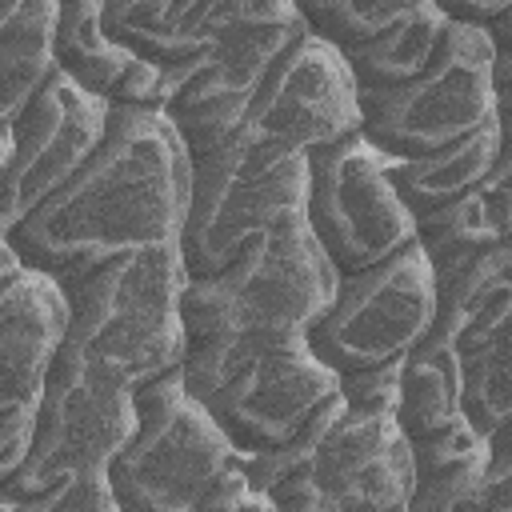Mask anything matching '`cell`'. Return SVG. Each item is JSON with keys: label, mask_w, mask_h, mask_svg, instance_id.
I'll return each instance as SVG.
<instances>
[{"label": "cell", "mask_w": 512, "mask_h": 512, "mask_svg": "<svg viewBox=\"0 0 512 512\" xmlns=\"http://www.w3.org/2000/svg\"><path fill=\"white\" fill-rule=\"evenodd\" d=\"M188 184L192 160L164 112L112 108L96 152L8 240L24 268L64 288L116 256L176 244Z\"/></svg>", "instance_id": "cell-1"}, {"label": "cell", "mask_w": 512, "mask_h": 512, "mask_svg": "<svg viewBox=\"0 0 512 512\" xmlns=\"http://www.w3.org/2000/svg\"><path fill=\"white\" fill-rule=\"evenodd\" d=\"M336 280L304 216L260 236L224 272L188 276L180 292V372L188 392L204 400L244 360L280 344H300L332 304Z\"/></svg>", "instance_id": "cell-2"}, {"label": "cell", "mask_w": 512, "mask_h": 512, "mask_svg": "<svg viewBox=\"0 0 512 512\" xmlns=\"http://www.w3.org/2000/svg\"><path fill=\"white\" fill-rule=\"evenodd\" d=\"M188 284L176 244L116 256L64 284L68 328L60 352L84 368L140 388L184 364L180 292Z\"/></svg>", "instance_id": "cell-3"}, {"label": "cell", "mask_w": 512, "mask_h": 512, "mask_svg": "<svg viewBox=\"0 0 512 512\" xmlns=\"http://www.w3.org/2000/svg\"><path fill=\"white\" fill-rule=\"evenodd\" d=\"M308 160L272 140L236 136L192 164L188 208L176 236L188 276L224 272L260 236L304 216Z\"/></svg>", "instance_id": "cell-4"}, {"label": "cell", "mask_w": 512, "mask_h": 512, "mask_svg": "<svg viewBox=\"0 0 512 512\" xmlns=\"http://www.w3.org/2000/svg\"><path fill=\"white\" fill-rule=\"evenodd\" d=\"M136 432L108 464V488L120 512H192L208 484L240 456L208 408L172 368L132 388Z\"/></svg>", "instance_id": "cell-5"}, {"label": "cell", "mask_w": 512, "mask_h": 512, "mask_svg": "<svg viewBox=\"0 0 512 512\" xmlns=\"http://www.w3.org/2000/svg\"><path fill=\"white\" fill-rule=\"evenodd\" d=\"M496 120L492 40L484 28L452 24L432 64L384 92H360V140L384 160L440 152Z\"/></svg>", "instance_id": "cell-6"}, {"label": "cell", "mask_w": 512, "mask_h": 512, "mask_svg": "<svg viewBox=\"0 0 512 512\" xmlns=\"http://www.w3.org/2000/svg\"><path fill=\"white\" fill-rule=\"evenodd\" d=\"M296 32V0H252L248 16L220 32V40L204 56L164 72L160 112L180 136L192 164L240 136L260 80Z\"/></svg>", "instance_id": "cell-7"}, {"label": "cell", "mask_w": 512, "mask_h": 512, "mask_svg": "<svg viewBox=\"0 0 512 512\" xmlns=\"http://www.w3.org/2000/svg\"><path fill=\"white\" fill-rule=\"evenodd\" d=\"M436 320V284L424 252L404 244L388 260L336 280L332 304L308 328V352L336 376L400 364Z\"/></svg>", "instance_id": "cell-8"}, {"label": "cell", "mask_w": 512, "mask_h": 512, "mask_svg": "<svg viewBox=\"0 0 512 512\" xmlns=\"http://www.w3.org/2000/svg\"><path fill=\"white\" fill-rule=\"evenodd\" d=\"M132 432H136L132 388L56 352V364L36 404L32 452L24 468L0 488V500L20 504L60 480L108 472V464L132 440Z\"/></svg>", "instance_id": "cell-9"}, {"label": "cell", "mask_w": 512, "mask_h": 512, "mask_svg": "<svg viewBox=\"0 0 512 512\" xmlns=\"http://www.w3.org/2000/svg\"><path fill=\"white\" fill-rule=\"evenodd\" d=\"M304 160V224L336 276L372 268L416 240V224L392 192L384 156L360 136L316 148Z\"/></svg>", "instance_id": "cell-10"}, {"label": "cell", "mask_w": 512, "mask_h": 512, "mask_svg": "<svg viewBox=\"0 0 512 512\" xmlns=\"http://www.w3.org/2000/svg\"><path fill=\"white\" fill-rule=\"evenodd\" d=\"M240 132L304 156L360 136V88L344 56L300 24L292 44L260 80Z\"/></svg>", "instance_id": "cell-11"}, {"label": "cell", "mask_w": 512, "mask_h": 512, "mask_svg": "<svg viewBox=\"0 0 512 512\" xmlns=\"http://www.w3.org/2000/svg\"><path fill=\"white\" fill-rule=\"evenodd\" d=\"M112 104L80 92L52 68L44 88L8 128L12 156L0 188V232L12 236L104 140Z\"/></svg>", "instance_id": "cell-12"}, {"label": "cell", "mask_w": 512, "mask_h": 512, "mask_svg": "<svg viewBox=\"0 0 512 512\" xmlns=\"http://www.w3.org/2000/svg\"><path fill=\"white\" fill-rule=\"evenodd\" d=\"M336 392H340V376L324 368L300 340L244 360L200 404L244 460L284 448L312 420V412Z\"/></svg>", "instance_id": "cell-13"}, {"label": "cell", "mask_w": 512, "mask_h": 512, "mask_svg": "<svg viewBox=\"0 0 512 512\" xmlns=\"http://www.w3.org/2000/svg\"><path fill=\"white\" fill-rule=\"evenodd\" d=\"M412 480V448L396 420L344 408L304 468L300 500L324 512H404Z\"/></svg>", "instance_id": "cell-14"}, {"label": "cell", "mask_w": 512, "mask_h": 512, "mask_svg": "<svg viewBox=\"0 0 512 512\" xmlns=\"http://www.w3.org/2000/svg\"><path fill=\"white\" fill-rule=\"evenodd\" d=\"M64 328L68 300L56 280L24 268L0 284V412L40 400Z\"/></svg>", "instance_id": "cell-15"}, {"label": "cell", "mask_w": 512, "mask_h": 512, "mask_svg": "<svg viewBox=\"0 0 512 512\" xmlns=\"http://www.w3.org/2000/svg\"><path fill=\"white\" fill-rule=\"evenodd\" d=\"M248 8L252 0H100V20L132 56L168 72L204 56Z\"/></svg>", "instance_id": "cell-16"}, {"label": "cell", "mask_w": 512, "mask_h": 512, "mask_svg": "<svg viewBox=\"0 0 512 512\" xmlns=\"http://www.w3.org/2000/svg\"><path fill=\"white\" fill-rule=\"evenodd\" d=\"M508 320L512 296L484 308L464 332L440 340L452 348L460 368V416L484 436H500L512 424V376H508Z\"/></svg>", "instance_id": "cell-17"}, {"label": "cell", "mask_w": 512, "mask_h": 512, "mask_svg": "<svg viewBox=\"0 0 512 512\" xmlns=\"http://www.w3.org/2000/svg\"><path fill=\"white\" fill-rule=\"evenodd\" d=\"M412 224H416V248L424 252L428 268H444L460 256L512 244V156L504 152L472 192Z\"/></svg>", "instance_id": "cell-18"}, {"label": "cell", "mask_w": 512, "mask_h": 512, "mask_svg": "<svg viewBox=\"0 0 512 512\" xmlns=\"http://www.w3.org/2000/svg\"><path fill=\"white\" fill-rule=\"evenodd\" d=\"M508 152V124L496 116L488 120L480 132L428 152V156H412V160H384L392 192L400 196V204L408 208L412 220L460 200L464 192H472L492 168L496 160Z\"/></svg>", "instance_id": "cell-19"}, {"label": "cell", "mask_w": 512, "mask_h": 512, "mask_svg": "<svg viewBox=\"0 0 512 512\" xmlns=\"http://www.w3.org/2000/svg\"><path fill=\"white\" fill-rule=\"evenodd\" d=\"M136 64H140V56H132L120 40H112L104 32L100 0L60 4L56 32H52V68L60 76H68L80 92L116 108Z\"/></svg>", "instance_id": "cell-20"}, {"label": "cell", "mask_w": 512, "mask_h": 512, "mask_svg": "<svg viewBox=\"0 0 512 512\" xmlns=\"http://www.w3.org/2000/svg\"><path fill=\"white\" fill-rule=\"evenodd\" d=\"M60 0H0V132L52 76V32Z\"/></svg>", "instance_id": "cell-21"}, {"label": "cell", "mask_w": 512, "mask_h": 512, "mask_svg": "<svg viewBox=\"0 0 512 512\" xmlns=\"http://www.w3.org/2000/svg\"><path fill=\"white\" fill-rule=\"evenodd\" d=\"M444 28H448V16L440 12V4L416 0V8L400 24H392L388 32H380V36H372V40H364L340 56H344L360 92L400 88L432 64V56L444 40Z\"/></svg>", "instance_id": "cell-22"}, {"label": "cell", "mask_w": 512, "mask_h": 512, "mask_svg": "<svg viewBox=\"0 0 512 512\" xmlns=\"http://www.w3.org/2000/svg\"><path fill=\"white\" fill-rule=\"evenodd\" d=\"M396 428L408 444L448 428L460 420V368L448 344L424 336L400 364H396Z\"/></svg>", "instance_id": "cell-23"}, {"label": "cell", "mask_w": 512, "mask_h": 512, "mask_svg": "<svg viewBox=\"0 0 512 512\" xmlns=\"http://www.w3.org/2000/svg\"><path fill=\"white\" fill-rule=\"evenodd\" d=\"M432 284H436V320L428 336L452 340L500 296H512V244H496L460 256L444 268H432Z\"/></svg>", "instance_id": "cell-24"}, {"label": "cell", "mask_w": 512, "mask_h": 512, "mask_svg": "<svg viewBox=\"0 0 512 512\" xmlns=\"http://www.w3.org/2000/svg\"><path fill=\"white\" fill-rule=\"evenodd\" d=\"M488 460L448 476L412 480L404 512H512V448L508 432L488 440Z\"/></svg>", "instance_id": "cell-25"}, {"label": "cell", "mask_w": 512, "mask_h": 512, "mask_svg": "<svg viewBox=\"0 0 512 512\" xmlns=\"http://www.w3.org/2000/svg\"><path fill=\"white\" fill-rule=\"evenodd\" d=\"M412 8L416 0H308L296 4V16L316 40L336 52H348L400 24Z\"/></svg>", "instance_id": "cell-26"}, {"label": "cell", "mask_w": 512, "mask_h": 512, "mask_svg": "<svg viewBox=\"0 0 512 512\" xmlns=\"http://www.w3.org/2000/svg\"><path fill=\"white\" fill-rule=\"evenodd\" d=\"M408 448H412V472H416V480H420V476L464 472V468H472V464H484L488 452H492L488 440H484L464 416L452 420L448 428H440V432H432V436L408 444Z\"/></svg>", "instance_id": "cell-27"}, {"label": "cell", "mask_w": 512, "mask_h": 512, "mask_svg": "<svg viewBox=\"0 0 512 512\" xmlns=\"http://www.w3.org/2000/svg\"><path fill=\"white\" fill-rule=\"evenodd\" d=\"M8 512H120V504L108 488V472H88L60 480L20 504H8Z\"/></svg>", "instance_id": "cell-28"}, {"label": "cell", "mask_w": 512, "mask_h": 512, "mask_svg": "<svg viewBox=\"0 0 512 512\" xmlns=\"http://www.w3.org/2000/svg\"><path fill=\"white\" fill-rule=\"evenodd\" d=\"M192 512H280V504L248 476V468L236 460L232 468H224L208 492L196 500Z\"/></svg>", "instance_id": "cell-29"}, {"label": "cell", "mask_w": 512, "mask_h": 512, "mask_svg": "<svg viewBox=\"0 0 512 512\" xmlns=\"http://www.w3.org/2000/svg\"><path fill=\"white\" fill-rule=\"evenodd\" d=\"M396 364L384 368H364V372H348L340 376V400L352 412H380L392 416L396 412Z\"/></svg>", "instance_id": "cell-30"}, {"label": "cell", "mask_w": 512, "mask_h": 512, "mask_svg": "<svg viewBox=\"0 0 512 512\" xmlns=\"http://www.w3.org/2000/svg\"><path fill=\"white\" fill-rule=\"evenodd\" d=\"M36 404H16L8 412H0V488L24 468L28 452H32V436H36Z\"/></svg>", "instance_id": "cell-31"}, {"label": "cell", "mask_w": 512, "mask_h": 512, "mask_svg": "<svg viewBox=\"0 0 512 512\" xmlns=\"http://www.w3.org/2000/svg\"><path fill=\"white\" fill-rule=\"evenodd\" d=\"M436 4H440V0H436ZM440 12H444L452 24L488 28V24H496L500 16L512 12V0H452V4H440Z\"/></svg>", "instance_id": "cell-32"}, {"label": "cell", "mask_w": 512, "mask_h": 512, "mask_svg": "<svg viewBox=\"0 0 512 512\" xmlns=\"http://www.w3.org/2000/svg\"><path fill=\"white\" fill-rule=\"evenodd\" d=\"M16 272H24V260H20V252H16V244L0 232V284L4 280H12Z\"/></svg>", "instance_id": "cell-33"}, {"label": "cell", "mask_w": 512, "mask_h": 512, "mask_svg": "<svg viewBox=\"0 0 512 512\" xmlns=\"http://www.w3.org/2000/svg\"><path fill=\"white\" fill-rule=\"evenodd\" d=\"M8 156H12V136L0 132V188H4V172H8Z\"/></svg>", "instance_id": "cell-34"}, {"label": "cell", "mask_w": 512, "mask_h": 512, "mask_svg": "<svg viewBox=\"0 0 512 512\" xmlns=\"http://www.w3.org/2000/svg\"><path fill=\"white\" fill-rule=\"evenodd\" d=\"M280 512H324V508L312 500H288V504H280Z\"/></svg>", "instance_id": "cell-35"}]
</instances>
